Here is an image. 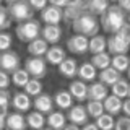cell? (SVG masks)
I'll list each match as a JSON object with an SVG mask.
<instances>
[{"mask_svg":"<svg viewBox=\"0 0 130 130\" xmlns=\"http://www.w3.org/2000/svg\"><path fill=\"white\" fill-rule=\"evenodd\" d=\"M125 23H127V15L117 7V3H111L107 10L101 15L99 28H103L109 34H116Z\"/></svg>","mask_w":130,"mask_h":130,"instance_id":"cell-1","label":"cell"},{"mask_svg":"<svg viewBox=\"0 0 130 130\" xmlns=\"http://www.w3.org/2000/svg\"><path fill=\"white\" fill-rule=\"evenodd\" d=\"M130 44V24L125 23L116 34L106 38V49L112 55H127Z\"/></svg>","mask_w":130,"mask_h":130,"instance_id":"cell-2","label":"cell"},{"mask_svg":"<svg viewBox=\"0 0 130 130\" xmlns=\"http://www.w3.org/2000/svg\"><path fill=\"white\" fill-rule=\"evenodd\" d=\"M5 10L8 13V18L11 21H16L18 24L34 20V11L26 0H10V2H7Z\"/></svg>","mask_w":130,"mask_h":130,"instance_id":"cell-3","label":"cell"},{"mask_svg":"<svg viewBox=\"0 0 130 130\" xmlns=\"http://www.w3.org/2000/svg\"><path fill=\"white\" fill-rule=\"evenodd\" d=\"M72 29L75 31V34L85 36L89 39L93 36L99 34V20L89 13H83L75 21H72Z\"/></svg>","mask_w":130,"mask_h":130,"instance_id":"cell-4","label":"cell"},{"mask_svg":"<svg viewBox=\"0 0 130 130\" xmlns=\"http://www.w3.org/2000/svg\"><path fill=\"white\" fill-rule=\"evenodd\" d=\"M15 32H16V38L21 41V42H28V44H29L31 41H34V39L39 38L41 23L38 21V20H29V21L20 23L18 26L15 28Z\"/></svg>","mask_w":130,"mask_h":130,"instance_id":"cell-5","label":"cell"},{"mask_svg":"<svg viewBox=\"0 0 130 130\" xmlns=\"http://www.w3.org/2000/svg\"><path fill=\"white\" fill-rule=\"evenodd\" d=\"M24 72L29 75V78H34V80H39L44 78L47 75V63L42 57H29L26 59L24 62Z\"/></svg>","mask_w":130,"mask_h":130,"instance_id":"cell-6","label":"cell"},{"mask_svg":"<svg viewBox=\"0 0 130 130\" xmlns=\"http://www.w3.org/2000/svg\"><path fill=\"white\" fill-rule=\"evenodd\" d=\"M18 68H21V59L16 52H13L11 49L0 52V70L10 75V73L16 72Z\"/></svg>","mask_w":130,"mask_h":130,"instance_id":"cell-7","label":"cell"},{"mask_svg":"<svg viewBox=\"0 0 130 130\" xmlns=\"http://www.w3.org/2000/svg\"><path fill=\"white\" fill-rule=\"evenodd\" d=\"M83 13H86V2L85 0H68L67 7L62 10V20L72 23Z\"/></svg>","mask_w":130,"mask_h":130,"instance_id":"cell-8","label":"cell"},{"mask_svg":"<svg viewBox=\"0 0 130 130\" xmlns=\"http://www.w3.org/2000/svg\"><path fill=\"white\" fill-rule=\"evenodd\" d=\"M65 119L70 120V124L76 125V127H80V125L88 124V119H89V117H88V114H86L85 106L75 104V106H72V107L67 111V114H65Z\"/></svg>","mask_w":130,"mask_h":130,"instance_id":"cell-9","label":"cell"},{"mask_svg":"<svg viewBox=\"0 0 130 130\" xmlns=\"http://www.w3.org/2000/svg\"><path fill=\"white\" fill-rule=\"evenodd\" d=\"M41 13V20L44 24H51V26H59V23L62 21V10L57 8L51 3H47V7L44 8Z\"/></svg>","mask_w":130,"mask_h":130,"instance_id":"cell-10","label":"cell"},{"mask_svg":"<svg viewBox=\"0 0 130 130\" xmlns=\"http://www.w3.org/2000/svg\"><path fill=\"white\" fill-rule=\"evenodd\" d=\"M109 96V89L101 85L99 81H93L88 85V91H86V99L88 101H96V103H103L106 98Z\"/></svg>","mask_w":130,"mask_h":130,"instance_id":"cell-11","label":"cell"},{"mask_svg":"<svg viewBox=\"0 0 130 130\" xmlns=\"http://www.w3.org/2000/svg\"><path fill=\"white\" fill-rule=\"evenodd\" d=\"M67 49L72 52V54H86L88 52V38L80 34H73L67 39Z\"/></svg>","mask_w":130,"mask_h":130,"instance_id":"cell-12","label":"cell"},{"mask_svg":"<svg viewBox=\"0 0 130 130\" xmlns=\"http://www.w3.org/2000/svg\"><path fill=\"white\" fill-rule=\"evenodd\" d=\"M10 106H13L15 112L23 114V112H28V111L31 109L32 101H31V98L28 96V94H24L23 91H18V93H15V94L11 96Z\"/></svg>","mask_w":130,"mask_h":130,"instance_id":"cell-13","label":"cell"},{"mask_svg":"<svg viewBox=\"0 0 130 130\" xmlns=\"http://www.w3.org/2000/svg\"><path fill=\"white\" fill-rule=\"evenodd\" d=\"M39 38L42 41H46L47 44H55L62 39V28L60 26H51V24H46V26L41 28Z\"/></svg>","mask_w":130,"mask_h":130,"instance_id":"cell-14","label":"cell"},{"mask_svg":"<svg viewBox=\"0 0 130 130\" xmlns=\"http://www.w3.org/2000/svg\"><path fill=\"white\" fill-rule=\"evenodd\" d=\"M32 106H34L36 112L39 114H51L54 111V103H52V96L47 94V93H41L39 96L34 98V101H32Z\"/></svg>","mask_w":130,"mask_h":130,"instance_id":"cell-15","label":"cell"},{"mask_svg":"<svg viewBox=\"0 0 130 130\" xmlns=\"http://www.w3.org/2000/svg\"><path fill=\"white\" fill-rule=\"evenodd\" d=\"M7 130H26V119L20 112H8L5 117Z\"/></svg>","mask_w":130,"mask_h":130,"instance_id":"cell-16","label":"cell"},{"mask_svg":"<svg viewBox=\"0 0 130 130\" xmlns=\"http://www.w3.org/2000/svg\"><path fill=\"white\" fill-rule=\"evenodd\" d=\"M86 91H88V85L80 80H73L68 86V93H70L72 99H76L78 103L86 101Z\"/></svg>","mask_w":130,"mask_h":130,"instance_id":"cell-17","label":"cell"},{"mask_svg":"<svg viewBox=\"0 0 130 130\" xmlns=\"http://www.w3.org/2000/svg\"><path fill=\"white\" fill-rule=\"evenodd\" d=\"M96 78H99V83L104 85V86L107 88V86H112V85H116L119 80H122V75H120L119 72H116L114 68L107 67V68H104V70H101L99 73H98Z\"/></svg>","mask_w":130,"mask_h":130,"instance_id":"cell-18","label":"cell"},{"mask_svg":"<svg viewBox=\"0 0 130 130\" xmlns=\"http://www.w3.org/2000/svg\"><path fill=\"white\" fill-rule=\"evenodd\" d=\"M67 59L65 57V51L60 46H52L47 49L46 55H44V60H46V63H52V65H57L59 67L60 63L63 62V60Z\"/></svg>","mask_w":130,"mask_h":130,"instance_id":"cell-19","label":"cell"},{"mask_svg":"<svg viewBox=\"0 0 130 130\" xmlns=\"http://www.w3.org/2000/svg\"><path fill=\"white\" fill-rule=\"evenodd\" d=\"M46 124L47 128L51 130H62L65 125H67V119H65V114L60 111H52L51 114H47L46 117Z\"/></svg>","mask_w":130,"mask_h":130,"instance_id":"cell-20","label":"cell"},{"mask_svg":"<svg viewBox=\"0 0 130 130\" xmlns=\"http://www.w3.org/2000/svg\"><path fill=\"white\" fill-rule=\"evenodd\" d=\"M76 76H78L80 81H83V83H93V81L96 80V76H98V72L94 70V67H93L89 62H85V63H81L78 67Z\"/></svg>","mask_w":130,"mask_h":130,"instance_id":"cell-21","label":"cell"},{"mask_svg":"<svg viewBox=\"0 0 130 130\" xmlns=\"http://www.w3.org/2000/svg\"><path fill=\"white\" fill-rule=\"evenodd\" d=\"M52 103H54V106L60 107L62 111H68V109L73 106V99H72V96H70L68 91L59 89V91L54 94V98H52Z\"/></svg>","mask_w":130,"mask_h":130,"instance_id":"cell-22","label":"cell"},{"mask_svg":"<svg viewBox=\"0 0 130 130\" xmlns=\"http://www.w3.org/2000/svg\"><path fill=\"white\" fill-rule=\"evenodd\" d=\"M103 109L106 114H109V116H119L120 114V109H122V99H119V98L109 94L106 99L103 101Z\"/></svg>","mask_w":130,"mask_h":130,"instance_id":"cell-23","label":"cell"},{"mask_svg":"<svg viewBox=\"0 0 130 130\" xmlns=\"http://www.w3.org/2000/svg\"><path fill=\"white\" fill-rule=\"evenodd\" d=\"M109 5H111L109 0H89V2H86V13L98 18L107 10Z\"/></svg>","mask_w":130,"mask_h":130,"instance_id":"cell-24","label":"cell"},{"mask_svg":"<svg viewBox=\"0 0 130 130\" xmlns=\"http://www.w3.org/2000/svg\"><path fill=\"white\" fill-rule=\"evenodd\" d=\"M76 72H78V63H76L75 59H65L59 65V73L65 78H75Z\"/></svg>","mask_w":130,"mask_h":130,"instance_id":"cell-25","label":"cell"},{"mask_svg":"<svg viewBox=\"0 0 130 130\" xmlns=\"http://www.w3.org/2000/svg\"><path fill=\"white\" fill-rule=\"evenodd\" d=\"M47 49H49V44L46 42V41H42L41 38L31 41V42L28 44V52H29L32 57H42L44 59Z\"/></svg>","mask_w":130,"mask_h":130,"instance_id":"cell-26","label":"cell"},{"mask_svg":"<svg viewBox=\"0 0 130 130\" xmlns=\"http://www.w3.org/2000/svg\"><path fill=\"white\" fill-rule=\"evenodd\" d=\"M106 51V38L101 34H96L93 38L88 39V52H91L93 55L101 54Z\"/></svg>","mask_w":130,"mask_h":130,"instance_id":"cell-27","label":"cell"},{"mask_svg":"<svg viewBox=\"0 0 130 130\" xmlns=\"http://www.w3.org/2000/svg\"><path fill=\"white\" fill-rule=\"evenodd\" d=\"M24 119H26V127H29L32 130H41V128H44V125H46V117H44L42 114L36 112V111L29 112Z\"/></svg>","mask_w":130,"mask_h":130,"instance_id":"cell-28","label":"cell"},{"mask_svg":"<svg viewBox=\"0 0 130 130\" xmlns=\"http://www.w3.org/2000/svg\"><path fill=\"white\" fill-rule=\"evenodd\" d=\"M94 67V70H104V68L111 67V55L107 52H101V54H96L91 57V62H89Z\"/></svg>","mask_w":130,"mask_h":130,"instance_id":"cell-29","label":"cell"},{"mask_svg":"<svg viewBox=\"0 0 130 130\" xmlns=\"http://www.w3.org/2000/svg\"><path fill=\"white\" fill-rule=\"evenodd\" d=\"M111 91H112V96L119 98V99H127L128 94H130V88H128V83L127 80H119L116 85L111 86Z\"/></svg>","mask_w":130,"mask_h":130,"instance_id":"cell-30","label":"cell"},{"mask_svg":"<svg viewBox=\"0 0 130 130\" xmlns=\"http://www.w3.org/2000/svg\"><path fill=\"white\" fill-rule=\"evenodd\" d=\"M128 57L127 55H112L111 57V68H114L116 72H119L120 75L124 72L128 70Z\"/></svg>","mask_w":130,"mask_h":130,"instance_id":"cell-31","label":"cell"},{"mask_svg":"<svg viewBox=\"0 0 130 130\" xmlns=\"http://www.w3.org/2000/svg\"><path fill=\"white\" fill-rule=\"evenodd\" d=\"M24 94L28 96H39L41 93H42V83H41L39 80H34V78H29L26 85H24Z\"/></svg>","mask_w":130,"mask_h":130,"instance_id":"cell-32","label":"cell"},{"mask_svg":"<svg viewBox=\"0 0 130 130\" xmlns=\"http://www.w3.org/2000/svg\"><path fill=\"white\" fill-rule=\"evenodd\" d=\"M10 81H13V85L16 88H24V85L29 81V75L23 70V68H18L16 72L11 73L10 76Z\"/></svg>","mask_w":130,"mask_h":130,"instance_id":"cell-33","label":"cell"},{"mask_svg":"<svg viewBox=\"0 0 130 130\" xmlns=\"http://www.w3.org/2000/svg\"><path fill=\"white\" fill-rule=\"evenodd\" d=\"M94 125L98 127V130H112L114 128V117L104 112L96 119Z\"/></svg>","mask_w":130,"mask_h":130,"instance_id":"cell-34","label":"cell"},{"mask_svg":"<svg viewBox=\"0 0 130 130\" xmlns=\"http://www.w3.org/2000/svg\"><path fill=\"white\" fill-rule=\"evenodd\" d=\"M85 109H86L88 117H91V119H98L101 114H104L103 103H96V101H88V104L85 106Z\"/></svg>","mask_w":130,"mask_h":130,"instance_id":"cell-35","label":"cell"},{"mask_svg":"<svg viewBox=\"0 0 130 130\" xmlns=\"http://www.w3.org/2000/svg\"><path fill=\"white\" fill-rule=\"evenodd\" d=\"M11 26V20L8 18V13L5 10V7L0 5V32H3L5 29Z\"/></svg>","mask_w":130,"mask_h":130,"instance_id":"cell-36","label":"cell"},{"mask_svg":"<svg viewBox=\"0 0 130 130\" xmlns=\"http://www.w3.org/2000/svg\"><path fill=\"white\" fill-rule=\"evenodd\" d=\"M11 47V34L10 32H0V52L10 51Z\"/></svg>","mask_w":130,"mask_h":130,"instance_id":"cell-37","label":"cell"},{"mask_svg":"<svg viewBox=\"0 0 130 130\" xmlns=\"http://www.w3.org/2000/svg\"><path fill=\"white\" fill-rule=\"evenodd\" d=\"M112 130H130V119L128 117H119L117 120H114V128Z\"/></svg>","mask_w":130,"mask_h":130,"instance_id":"cell-38","label":"cell"},{"mask_svg":"<svg viewBox=\"0 0 130 130\" xmlns=\"http://www.w3.org/2000/svg\"><path fill=\"white\" fill-rule=\"evenodd\" d=\"M10 101H11V93L8 89H0V106L10 107Z\"/></svg>","mask_w":130,"mask_h":130,"instance_id":"cell-39","label":"cell"},{"mask_svg":"<svg viewBox=\"0 0 130 130\" xmlns=\"http://www.w3.org/2000/svg\"><path fill=\"white\" fill-rule=\"evenodd\" d=\"M28 3H29V7L32 8V11H34V13H36V11H42L44 8L47 7V2H46V0H29Z\"/></svg>","mask_w":130,"mask_h":130,"instance_id":"cell-40","label":"cell"},{"mask_svg":"<svg viewBox=\"0 0 130 130\" xmlns=\"http://www.w3.org/2000/svg\"><path fill=\"white\" fill-rule=\"evenodd\" d=\"M10 83H11V81H10V75L0 70V89H8Z\"/></svg>","mask_w":130,"mask_h":130,"instance_id":"cell-41","label":"cell"},{"mask_svg":"<svg viewBox=\"0 0 130 130\" xmlns=\"http://www.w3.org/2000/svg\"><path fill=\"white\" fill-rule=\"evenodd\" d=\"M120 111H124V117L130 116V101L128 99H122V109Z\"/></svg>","mask_w":130,"mask_h":130,"instance_id":"cell-42","label":"cell"},{"mask_svg":"<svg viewBox=\"0 0 130 130\" xmlns=\"http://www.w3.org/2000/svg\"><path fill=\"white\" fill-rule=\"evenodd\" d=\"M117 7H119L125 15H127V13H128V10H130V3L127 2V0H122V2H119V3H117Z\"/></svg>","mask_w":130,"mask_h":130,"instance_id":"cell-43","label":"cell"},{"mask_svg":"<svg viewBox=\"0 0 130 130\" xmlns=\"http://www.w3.org/2000/svg\"><path fill=\"white\" fill-rule=\"evenodd\" d=\"M80 130H98V127L93 124V122H88V124H85L83 128H80Z\"/></svg>","mask_w":130,"mask_h":130,"instance_id":"cell-44","label":"cell"},{"mask_svg":"<svg viewBox=\"0 0 130 130\" xmlns=\"http://www.w3.org/2000/svg\"><path fill=\"white\" fill-rule=\"evenodd\" d=\"M62 130H80V127H76V125H73V124H68V125H65Z\"/></svg>","mask_w":130,"mask_h":130,"instance_id":"cell-45","label":"cell"},{"mask_svg":"<svg viewBox=\"0 0 130 130\" xmlns=\"http://www.w3.org/2000/svg\"><path fill=\"white\" fill-rule=\"evenodd\" d=\"M5 128V117H0V130Z\"/></svg>","mask_w":130,"mask_h":130,"instance_id":"cell-46","label":"cell"},{"mask_svg":"<svg viewBox=\"0 0 130 130\" xmlns=\"http://www.w3.org/2000/svg\"><path fill=\"white\" fill-rule=\"evenodd\" d=\"M41 130H51V128H41Z\"/></svg>","mask_w":130,"mask_h":130,"instance_id":"cell-47","label":"cell"}]
</instances>
